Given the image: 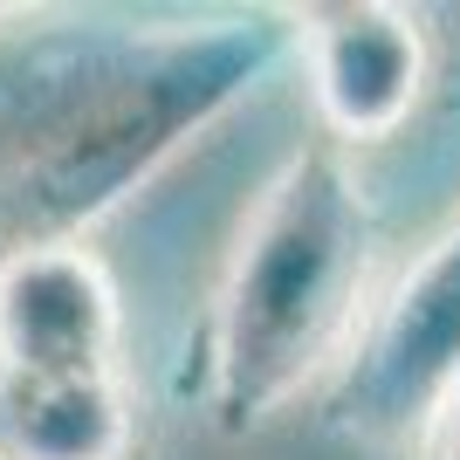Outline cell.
<instances>
[{
	"mask_svg": "<svg viewBox=\"0 0 460 460\" xmlns=\"http://www.w3.org/2000/svg\"><path fill=\"white\" fill-rule=\"evenodd\" d=\"M288 49L275 14L207 28H0V269L76 248Z\"/></svg>",
	"mask_w": 460,
	"mask_h": 460,
	"instance_id": "cell-1",
	"label": "cell"
},
{
	"mask_svg": "<svg viewBox=\"0 0 460 460\" xmlns=\"http://www.w3.org/2000/svg\"><path fill=\"white\" fill-rule=\"evenodd\" d=\"M371 269V207L344 152L316 137L282 165L234 254L213 316L207 405L220 433H248L350 337Z\"/></svg>",
	"mask_w": 460,
	"mask_h": 460,
	"instance_id": "cell-2",
	"label": "cell"
},
{
	"mask_svg": "<svg viewBox=\"0 0 460 460\" xmlns=\"http://www.w3.org/2000/svg\"><path fill=\"white\" fill-rule=\"evenodd\" d=\"M460 371V220L440 234V248L385 296L371 337L344 365V385L330 392V420L371 440H399L447 399Z\"/></svg>",
	"mask_w": 460,
	"mask_h": 460,
	"instance_id": "cell-3",
	"label": "cell"
},
{
	"mask_svg": "<svg viewBox=\"0 0 460 460\" xmlns=\"http://www.w3.org/2000/svg\"><path fill=\"white\" fill-rule=\"evenodd\" d=\"M0 385H124L117 296L83 248H41L0 269Z\"/></svg>",
	"mask_w": 460,
	"mask_h": 460,
	"instance_id": "cell-4",
	"label": "cell"
},
{
	"mask_svg": "<svg viewBox=\"0 0 460 460\" xmlns=\"http://www.w3.org/2000/svg\"><path fill=\"white\" fill-rule=\"evenodd\" d=\"M303 41L330 145L399 131L420 96V35L399 7H303Z\"/></svg>",
	"mask_w": 460,
	"mask_h": 460,
	"instance_id": "cell-5",
	"label": "cell"
},
{
	"mask_svg": "<svg viewBox=\"0 0 460 460\" xmlns=\"http://www.w3.org/2000/svg\"><path fill=\"white\" fill-rule=\"evenodd\" d=\"M433 412H440V454L433 460H460V371H454V385H447V399Z\"/></svg>",
	"mask_w": 460,
	"mask_h": 460,
	"instance_id": "cell-6",
	"label": "cell"
}]
</instances>
